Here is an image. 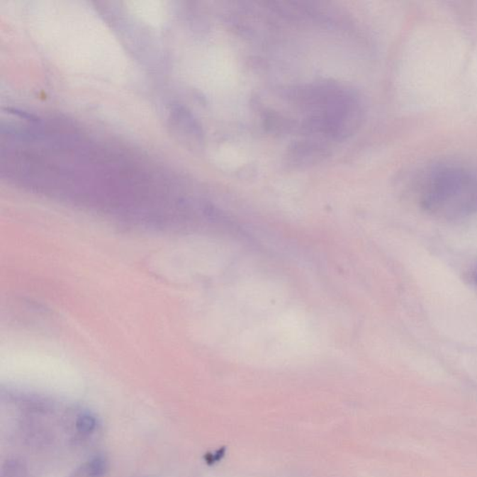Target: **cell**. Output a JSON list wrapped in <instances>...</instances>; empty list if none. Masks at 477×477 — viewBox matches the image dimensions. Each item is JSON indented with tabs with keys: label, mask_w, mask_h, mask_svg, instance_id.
Listing matches in <instances>:
<instances>
[{
	"label": "cell",
	"mask_w": 477,
	"mask_h": 477,
	"mask_svg": "<svg viewBox=\"0 0 477 477\" xmlns=\"http://www.w3.org/2000/svg\"><path fill=\"white\" fill-rule=\"evenodd\" d=\"M422 181L423 203L432 210L464 211L477 206V174L460 165L430 169Z\"/></svg>",
	"instance_id": "2"
},
{
	"label": "cell",
	"mask_w": 477,
	"mask_h": 477,
	"mask_svg": "<svg viewBox=\"0 0 477 477\" xmlns=\"http://www.w3.org/2000/svg\"><path fill=\"white\" fill-rule=\"evenodd\" d=\"M290 99L305 115L301 130L332 139L352 135L360 126L362 109L354 94L332 83L290 91Z\"/></svg>",
	"instance_id": "1"
},
{
	"label": "cell",
	"mask_w": 477,
	"mask_h": 477,
	"mask_svg": "<svg viewBox=\"0 0 477 477\" xmlns=\"http://www.w3.org/2000/svg\"><path fill=\"white\" fill-rule=\"evenodd\" d=\"M1 477H29L28 467L17 459L9 460L3 465Z\"/></svg>",
	"instance_id": "4"
},
{
	"label": "cell",
	"mask_w": 477,
	"mask_h": 477,
	"mask_svg": "<svg viewBox=\"0 0 477 477\" xmlns=\"http://www.w3.org/2000/svg\"><path fill=\"white\" fill-rule=\"evenodd\" d=\"M227 447H221V449L216 450L215 452L207 453V454L204 456V460H206L207 464H215L216 462L220 461L222 459L225 457Z\"/></svg>",
	"instance_id": "6"
},
{
	"label": "cell",
	"mask_w": 477,
	"mask_h": 477,
	"mask_svg": "<svg viewBox=\"0 0 477 477\" xmlns=\"http://www.w3.org/2000/svg\"><path fill=\"white\" fill-rule=\"evenodd\" d=\"M476 283L477 284V275H476Z\"/></svg>",
	"instance_id": "7"
},
{
	"label": "cell",
	"mask_w": 477,
	"mask_h": 477,
	"mask_svg": "<svg viewBox=\"0 0 477 477\" xmlns=\"http://www.w3.org/2000/svg\"><path fill=\"white\" fill-rule=\"evenodd\" d=\"M108 468V459L103 455H96L76 468L69 477H103Z\"/></svg>",
	"instance_id": "3"
},
{
	"label": "cell",
	"mask_w": 477,
	"mask_h": 477,
	"mask_svg": "<svg viewBox=\"0 0 477 477\" xmlns=\"http://www.w3.org/2000/svg\"><path fill=\"white\" fill-rule=\"evenodd\" d=\"M96 428V420L90 413L79 415L76 420L77 431L82 434H90Z\"/></svg>",
	"instance_id": "5"
}]
</instances>
